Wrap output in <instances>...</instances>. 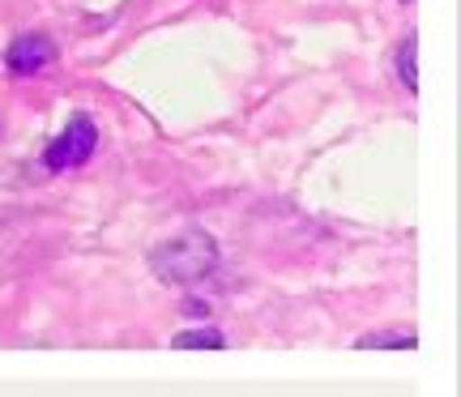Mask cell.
<instances>
[{"label":"cell","instance_id":"6","mask_svg":"<svg viewBox=\"0 0 461 397\" xmlns=\"http://www.w3.org/2000/svg\"><path fill=\"white\" fill-rule=\"evenodd\" d=\"M359 347H384V350H414L419 338L414 333H367L359 338Z\"/></svg>","mask_w":461,"mask_h":397},{"label":"cell","instance_id":"3","mask_svg":"<svg viewBox=\"0 0 461 397\" xmlns=\"http://www.w3.org/2000/svg\"><path fill=\"white\" fill-rule=\"evenodd\" d=\"M56 60V43L51 39H43V34H22V39H14V48L5 51V65H9V73H17V77H34L43 65H51Z\"/></svg>","mask_w":461,"mask_h":397},{"label":"cell","instance_id":"7","mask_svg":"<svg viewBox=\"0 0 461 397\" xmlns=\"http://www.w3.org/2000/svg\"><path fill=\"white\" fill-rule=\"evenodd\" d=\"M406 5H411V0H406Z\"/></svg>","mask_w":461,"mask_h":397},{"label":"cell","instance_id":"5","mask_svg":"<svg viewBox=\"0 0 461 397\" xmlns=\"http://www.w3.org/2000/svg\"><path fill=\"white\" fill-rule=\"evenodd\" d=\"M414 51H419V34H406L402 56H397V77L406 82V90H419V65H414Z\"/></svg>","mask_w":461,"mask_h":397},{"label":"cell","instance_id":"4","mask_svg":"<svg viewBox=\"0 0 461 397\" xmlns=\"http://www.w3.org/2000/svg\"><path fill=\"white\" fill-rule=\"evenodd\" d=\"M171 347L176 350H222L227 338H222V329H184L171 338Z\"/></svg>","mask_w":461,"mask_h":397},{"label":"cell","instance_id":"2","mask_svg":"<svg viewBox=\"0 0 461 397\" xmlns=\"http://www.w3.org/2000/svg\"><path fill=\"white\" fill-rule=\"evenodd\" d=\"M95 146H99V129H95V120L90 116H77L68 120V129L51 141L48 149H43V167L48 171H65V167H82L90 154H95Z\"/></svg>","mask_w":461,"mask_h":397},{"label":"cell","instance_id":"1","mask_svg":"<svg viewBox=\"0 0 461 397\" xmlns=\"http://www.w3.org/2000/svg\"><path fill=\"white\" fill-rule=\"evenodd\" d=\"M218 265V244L205 231H188L167 239L163 248L149 252V269L158 274L171 286H188V282H201L205 274H214Z\"/></svg>","mask_w":461,"mask_h":397}]
</instances>
